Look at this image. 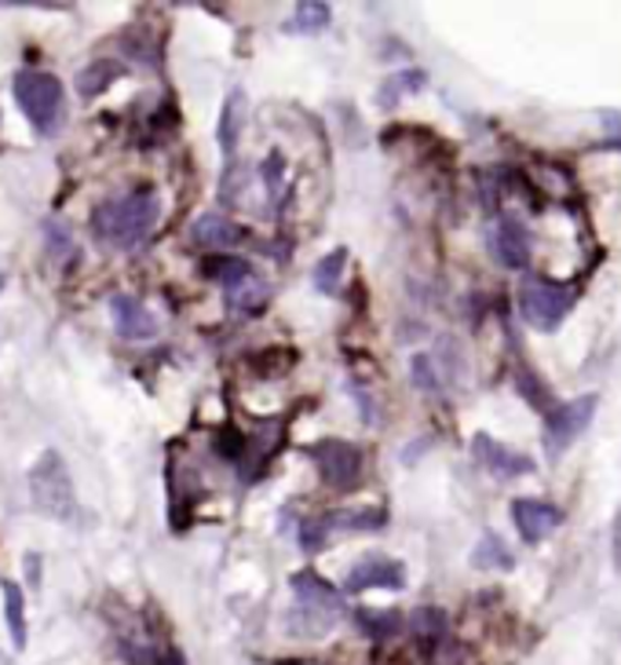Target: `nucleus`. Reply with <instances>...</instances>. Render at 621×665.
Segmentation results:
<instances>
[{
    "mask_svg": "<svg viewBox=\"0 0 621 665\" xmlns=\"http://www.w3.org/2000/svg\"><path fill=\"white\" fill-rule=\"evenodd\" d=\"M314 465H319V475L325 486L333 490H355L358 479H363V450L355 443H344V439H322V443H311L308 450Z\"/></svg>",
    "mask_w": 621,
    "mask_h": 665,
    "instance_id": "nucleus-6",
    "label": "nucleus"
},
{
    "mask_svg": "<svg viewBox=\"0 0 621 665\" xmlns=\"http://www.w3.org/2000/svg\"><path fill=\"white\" fill-rule=\"evenodd\" d=\"M202 275L220 282L227 289V300L231 308H242V311H256L264 303V286L256 282V267L249 264L245 256H234V253H212L209 260L202 264Z\"/></svg>",
    "mask_w": 621,
    "mask_h": 665,
    "instance_id": "nucleus-5",
    "label": "nucleus"
},
{
    "mask_svg": "<svg viewBox=\"0 0 621 665\" xmlns=\"http://www.w3.org/2000/svg\"><path fill=\"white\" fill-rule=\"evenodd\" d=\"M424 84H428V73H424V70H395V73H388L384 84H380L377 103L380 106H395L402 95H406V92H421Z\"/></svg>",
    "mask_w": 621,
    "mask_h": 665,
    "instance_id": "nucleus-20",
    "label": "nucleus"
},
{
    "mask_svg": "<svg viewBox=\"0 0 621 665\" xmlns=\"http://www.w3.org/2000/svg\"><path fill=\"white\" fill-rule=\"evenodd\" d=\"M4 289H8V275L0 271V293H4Z\"/></svg>",
    "mask_w": 621,
    "mask_h": 665,
    "instance_id": "nucleus-33",
    "label": "nucleus"
},
{
    "mask_svg": "<svg viewBox=\"0 0 621 665\" xmlns=\"http://www.w3.org/2000/svg\"><path fill=\"white\" fill-rule=\"evenodd\" d=\"M516 388H519V395L530 402V406H538V410L549 406V388H541L538 377L527 374V369H522V374L516 377Z\"/></svg>",
    "mask_w": 621,
    "mask_h": 665,
    "instance_id": "nucleus-29",
    "label": "nucleus"
},
{
    "mask_svg": "<svg viewBox=\"0 0 621 665\" xmlns=\"http://www.w3.org/2000/svg\"><path fill=\"white\" fill-rule=\"evenodd\" d=\"M330 4H297L292 8V19L286 23L289 34H319V30L330 26Z\"/></svg>",
    "mask_w": 621,
    "mask_h": 665,
    "instance_id": "nucleus-23",
    "label": "nucleus"
},
{
    "mask_svg": "<svg viewBox=\"0 0 621 665\" xmlns=\"http://www.w3.org/2000/svg\"><path fill=\"white\" fill-rule=\"evenodd\" d=\"M599 122H603V133L610 136L607 147L610 150H621V114L618 111H603V114H599Z\"/></svg>",
    "mask_w": 621,
    "mask_h": 665,
    "instance_id": "nucleus-31",
    "label": "nucleus"
},
{
    "mask_svg": "<svg viewBox=\"0 0 621 665\" xmlns=\"http://www.w3.org/2000/svg\"><path fill=\"white\" fill-rule=\"evenodd\" d=\"M330 530H380L388 523L384 508H355V512H336V516H325Z\"/></svg>",
    "mask_w": 621,
    "mask_h": 665,
    "instance_id": "nucleus-22",
    "label": "nucleus"
},
{
    "mask_svg": "<svg viewBox=\"0 0 621 665\" xmlns=\"http://www.w3.org/2000/svg\"><path fill=\"white\" fill-rule=\"evenodd\" d=\"M494 253L508 271H522L530 264V234L516 216H501L494 234Z\"/></svg>",
    "mask_w": 621,
    "mask_h": 665,
    "instance_id": "nucleus-13",
    "label": "nucleus"
},
{
    "mask_svg": "<svg viewBox=\"0 0 621 665\" xmlns=\"http://www.w3.org/2000/svg\"><path fill=\"white\" fill-rule=\"evenodd\" d=\"M511 523H516L519 538L527 544H538L549 538L552 530H560L563 523V512L549 505V501H538V497H516L511 501Z\"/></svg>",
    "mask_w": 621,
    "mask_h": 665,
    "instance_id": "nucleus-10",
    "label": "nucleus"
},
{
    "mask_svg": "<svg viewBox=\"0 0 621 665\" xmlns=\"http://www.w3.org/2000/svg\"><path fill=\"white\" fill-rule=\"evenodd\" d=\"M264 183H267V194L271 202H281V176H286V158L278 154V150H271L267 161H264Z\"/></svg>",
    "mask_w": 621,
    "mask_h": 665,
    "instance_id": "nucleus-28",
    "label": "nucleus"
},
{
    "mask_svg": "<svg viewBox=\"0 0 621 665\" xmlns=\"http://www.w3.org/2000/svg\"><path fill=\"white\" fill-rule=\"evenodd\" d=\"M30 497L34 508L48 519H73L78 512V490H73L70 468L59 450H45L30 468Z\"/></svg>",
    "mask_w": 621,
    "mask_h": 665,
    "instance_id": "nucleus-2",
    "label": "nucleus"
},
{
    "mask_svg": "<svg viewBox=\"0 0 621 665\" xmlns=\"http://www.w3.org/2000/svg\"><path fill=\"white\" fill-rule=\"evenodd\" d=\"M472 454H475V461L483 465L486 472H494L497 479H516V475L533 472V461L527 454H519V450H511V446L497 443L494 435H486V432H479L472 439Z\"/></svg>",
    "mask_w": 621,
    "mask_h": 665,
    "instance_id": "nucleus-11",
    "label": "nucleus"
},
{
    "mask_svg": "<svg viewBox=\"0 0 621 665\" xmlns=\"http://www.w3.org/2000/svg\"><path fill=\"white\" fill-rule=\"evenodd\" d=\"M596 406H599L596 395H582V399H571V402H563V406L549 410V417H544V443H549V450L563 454L566 446L593 424Z\"/></svg>",
    "mask_w": 621,
    "mask_h": 665,
    "instance_id": "nucleus-8",
    "label": "nucleus"
},
{
    "mask_svg": "<svg viewBox=\"0 0 621 665\" xmlns=\"http://www.w3.org/2000/svg\"><path fill=\"white\" fill-rule=\"evenodd\" d=\"M0 596H4V626L12 632L15 651L26 647V596L19 582H0Z\"/></svg>",
    "mask_w": 621,
    "mask_h": 665,
    "instance_id": "nucleus-16",
    "label": "nucleus"
},
{
    "mask_svg": "<svg viewBox=\"0 0 621 665\" xmlns=\"http://www.w3.org/2000/svg\"><path fill=\"white\" fill-rule=\"evenodd\" d=\"M297 538H300V549L314 555L319 549H325V541H330V523H325V516L322 519H303Z\"/></svg>",
    "mask_w": 621,
    "mask_h": 665,
    "instance_id": "nucleus-27",
    "label": "nucleus"
},
{
    "mask_svg": "<svg viewBox=\"0 0 621 665\" xmlns=\"http://www.w3.org/2000/svg\"><path fill=\"white\" fill-rule=\"evenodd\" d=\"M614 555H618V566H621V516L614 523Z\"/></svg>",
    "mask_w": 621,
    "mask_h": 665,
    "instance_id": "nucleus-32",
    "label": "nucleus"
},
{
    "mask_svg": "<svg viewBox=\"0 0 621 665\" xmlns=\"http://www.w3.org/2000/svg\"><path fill=\"white\" fill-rule=\"evenodd\" d=\"M289 588L297 593V604H300V615L311 618L319 632H330L333 629V618L341 615V593L319 577L314 571H300L289 577Z\"/></svg>",
    "mask_w": 621,
    "mask_h": 665,
    "instance_id": "nucleus-7",
    "label": "nucleus"
},
{
    "mask_svg": "<svg viewBox=\"0 0 621 665\" xmlns=\"http://www.w3.org/2000/svg\"><path fill=\"white\" fill-rule=\"evenodd\" d=\"M191 238H194V245H202V249H231V245H238L245 238V231L238 227L234 220H227V216H220V213H205V216H198L194 220V227H191Z\"/></svg>",
    "mask_w": 621,
    "mask_h": 665,
    "instance_id": "nucleus-14",
    "label": "nucleus"
},
{
    "mask_svg": "<svg viewBox=\"0 0 621 665\" xmlns=\"http://www.w3.org/2000/svg\"><path fill=\"white\" fill-rule=\"evenodd\" d=\"M216 450H220V457H227V461L238 465L245 457V435L234 428H223L220 439H216Z\"/></svg>",
    "mask_w": 621,
    "mask_h": 665,
    "instance_id": "nucleus-30",
    "label": "nucleus"
},
{
    "mask_svg": "<svg viewBox=\"0 0 621 665\" xmlns=\"http://www.w3.org/2000/svg\"><path fill=\"white\" fill-rule=\"evenodd\" d=\"M519 311L533 330L552 333V330H560V322L574 311V289L533 275L522 282V289H519Z\"/></svg>",
    "mask_w": 621,
    "mask_h": 665,
    "instance_id": "nucleus-4",
    "label": "nucleus"
},
{
    "mask_svg": "<svg viewBox=\"0 0 621 665\" xmlns=\"http://www.w3.org/2000/svg\"><path fill=\"white\" fill-rule=\"evenodd\" d=\"M344 588L352 596L369 593V588H406V566L399 560H388V555H366L347 571Z\"/></svg>",
    "mask_w": 621,
    "mask_h": 665,
    "instance_id": "nucleus-9",
    "label": "nucleus"
},
{
    "mask_svg": "<svg viewBox=\"0 0 621 665\" xmlns=\"http://www.w3.org/2000/svg\"><path fill=\"white\" fill-rule=\"evenodd\" d=\"M344 264H347V249H333L330 256H322L319 264H314V289H322V293L341 289Z\"/></svg>",
    "mask_w": 621,
    "mask_h": 665,
    "instance_id": "nucleus-24",
    "label": "nucleus"
},
{
    "mask_svg": "<svg viewBox=\"0 0 621 665\" xmlns=\"http://www.w3.org/2000/svg\"><path fill=\"white\" fill-rule=\"evenodd\" d=\"M410 380H413V388L424 391V395H439V374H435V363L428 355H413Z\"/></svg>",
    "mask_w": 621,
    "mask_h": 665,
    "instance_id": "nucleus-26",
    "label": "nucleus"
},
{
    "mask_svg": "<svg viewBox=\"0 0 621 665\" xmlns=\"http://www.w3.org/2000/svg\"><path fill=\"white\" fill-rule=\"evenodd\" d=\"M355 626L373 640H391L402 632V615L399 610H369V607H358L355 610Z\"/></svg>",
    "mask_w": 621,
    "mask_h": 665,
    "instance_id": "nucleus-19",
    "label": "nucleus"
},
{
    "mask_svg": "<svg viewBox=\"0 0 621 665\" xmlns=\"http://www.w3.org/2000/svg\"><path fill=\"white\" fill-rule=\"evenodd\" d=\"M111 319L122 341H154L158 336V319L128 293H114L111 297Z\"/></svg>",
    "mask_w": 621,
    "mask_h": 665,
    "instance_id": "nucleus-12",
    "label": "nucleus"
},
{
    "mask_svg": "<svg viewBox=\"0 0 621 665\" xmlns=\"http://www.w3.org/2000/svg\"><path fill=\"white\" fill-rule=\"evenodd\" d=\"M19 111L26 114V122L37 128L41 136H51L59 128L62 117V81L56 73L45 70H19L12 81Z\"/></svg>",
    "mask_w": 621,
    "mask_h": 665,
    "instance_id": "nucleus-3",
    "label": "nucleus"
},
{
    "mask_svg": "<svg viewBox=\"0 0 621 665\" xmlns=\"http://www.w3.org/2000/svg\"><path fill=\"white\" fill-rule=\"evenodd\" d=\"M117 78H125L122 62H117V59H95L78 73V81H73V84H78L81 100H95V95H103Z\"/></svg>",
    "mask_w": 621,
    "mask_h": 665,
    "instance_id": "nucleus-15",
    "label": "nucleus"
},
{
    "mask_svg": "<svg viewBox=\"0 0 621 665\" xmlns=\"http://www.w3.org/2000/svg\"><path fill=\"white\" fill-rule=\"evenodd\" d=\"M242 117H245V92L242 89H231L223 100V114H220V133H216V139H220L223 154H234L238 147V136H242Z\"/></svg>",
    "mask_w": 621,
    "mask_h": 665,
    "instance_id": "nucleus-17",
    "label": "nucleus"
},
{
    "mask_svg": "<svg viewBox=\"0 0 621 665\" xmlns=\"http://www.w3.org/2000/svg\"><path fill=\"white\" fill-rule=\"evenodd\" d=\"M128 665H183L176 651H158L154 643H125Z\"/></svg>",
    "mask_w": 621,
    "mask_h": 665,
    "instance_id": "nucleus-25",
    "label": "nucleus"
},
{
    "mask_svg": "<svg viewBox=\"0 0 621 665\" xmlns=\"http://www.w3.org/2000/svg\"><path fill=\"white\" fill-rule=\"evenodd\" d=\"M446 626H450V621H446V615H442L439 607H417V610H413V618H410L413 637H417L428 651H439L442 647Z\"/></svg>",
    "mask_w": 621,
    "mask_h": 665,
    "instance_id": "nucleus-18",
    "label": "nucleus"
},
{
    "mask_svg": "<svg viewBox=\"0 0 621 665\" xmlns=\"http://www.w3.org/2000/svg\"><path fill=\"white\" fill-rule=\"evenodd\" d=\"M161 202L154 187H136L117 198H106L92 209V234L111 249L143 245L158 227Z\"/></svg>",
    "mask_w": 621,
    "mask_h": 665,
    "instance_id": "nucleus-1",
    "label": "nucleus"
},
{
    "mask_svg": "<svg viewBox=\"0 0 621 665\" xmlns=\"http://www.w3.org/2000/svg\"><path fill=\"white\" fill-rule=\"evenodd\" d=\"M516 563L508 552V544L497 538V534H483L479 538V544L472 549V566H479V571H508V566Z\"/></svg>",
    "mask_w": 621,
    "mask_h": 665,
    "instance_id": "nucleus-21",
    "label": "nucleus"
}]
</instances>
